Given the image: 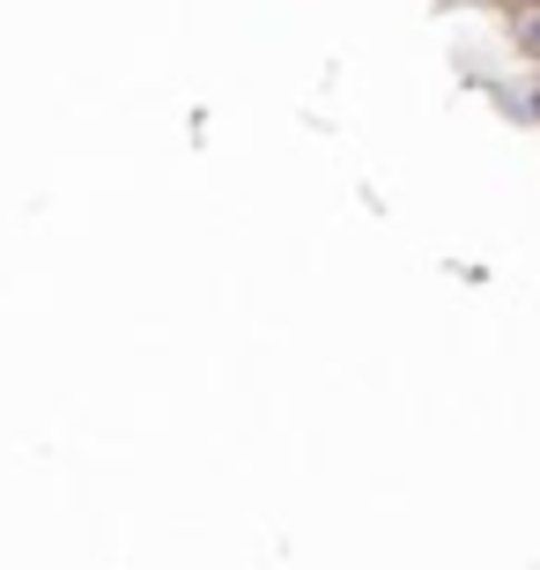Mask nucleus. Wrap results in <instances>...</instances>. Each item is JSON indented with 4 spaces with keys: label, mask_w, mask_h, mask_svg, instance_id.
<instances>
[{
    "label": "nucleus",
    "mask_w": 540,
    "mask_h": 570,
    "mask_svg": "<svg viewBox=\"0 0 540 570\" xmlns=\"http://www.w3.org/2000/svg\"><path fill=\"white\" fill-rule=\"evenodd\" d=\"M511 45H519L526 67L540 75V0H519V8H511Z\"/></svg>",
    "instance_id": "obj_1"
}]
</instances>
